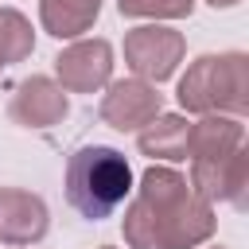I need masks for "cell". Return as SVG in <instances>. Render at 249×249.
I'll use <instances>...</instances> for the list:
<instances>
[{
    "label": "cell",
    "instance_id": "3957f363",
    "mask_svg": "<svg viewBox=\"0 0 249 249\" xmlns=\"http://www.w3.org/2000/svg\"><path fill=\"white\" fill-rule=\"evenodd\" d=\"M175 101L183 117H237L249 113V54L245 51H206L187 62L175 82Z\"/></svg>",
    "mask_w": 249,
    "mask_h": 249
},
{
    "label": "cell",
    "instance_id": "4fadbf2b",
    "mask_svg": "<svg viewBox=\"0 0 249 249\" xmlns=\"http://www.w3.org/2000/svg\"><path fill=\"white\" fill-rule=\"evenodd\" d=\"M35 51V27L19 8H0V66L27 62Z\"/></svg>",
    "mask_w": 249,
    "mask_h": 249
},
{
    "label": "cell",
    "instance_id": "8992f818",
    "mask_svg": "<svg viewBox=\"0 0 249 249\" xmlns=\"http://www.w3.org/2000/svg\"><path fill=\"white\" fill-rule=\"evenodd\" d=\"M187 183L210 206L230 202L237 214L249 210V148H237L222 160H191Z\"/></svg>",
    "mask_w": 249,
    "mask_h": 249
},
{
    "label": "cell",
    "instance_id": "9c48e42d",
    "mask_svg": "<svg viewBox=\"0 0 249 249\" xmlns=\"http://www.w3.org/2000/svg\"><path fill=\"white\" fill-rule=\"evenodd\" d=\"M51 233V206L27 187H0V245L31 249Z\"/></svg>",
    "mask_w": 249,
    "mask_h": 249
},
{
    "label": "cell",
    "instance_id": "8fae6325",
    "mask_svg": "<svg viewBox=\"0 0 249 249\" xmlns=\"http://www.w3.org/2000/svg\"><path fill=\"white\" fill-rule=\"evenodd\" d=\"M237 148H245V121L222 117V113H206L191 121L187 160H222Z\"/></svg>",
    "mask_w": 249,
    "mask_h": 249
},
{
    "label": "cell",
    "instance_id": "e0dca14e",
    "mask_svg": "<svg viewBox=\"0 0 249 249\" xmlns=\"http://www.w3.org/2000/svg\"><path fill=\"white\" fill-rule=\"evenodd\" d=\"M210 249H226V245H210Z\"/></svg>",
    "mask_w": 249,
    "mask_h": 249
},
{
    "label": "cell",
    "instance_id": "ac0fdd59",
    "mask_svg": "<svg viewBox=\"0 0 249 249\" xmlns=\"http://www.w3.org/2000/svg\"><path fill=\"white\" fill-rule=\"evenodd\" d=\"M0 70H4V66H0Z\"/></svg>",
    "mask_w": 249,
    "mask_h": 249
},
{
    "label": "cell",
    "instance_id": "5bb4252c",
    "mask_svg": "<svg viewBox=\"0 0 249 249\" xmlns=\"http://www.w3.org/2000/svg\"><path fill=\"white\" fill-rule=\"evenodd\" d=\"M117 12L140 23H175L195 12V0H117Z\"/></svg>",
    "mask_w": 249,
    "mask_h": 249
},
{
    "label": "cell",
    "instance_id": "ba28073f",
    "mask_svg": "<svg viewBox=\"0 0 249 249\" xmlns=\"http://www.w3.org/2000/svg\"><path fill=\"white\" fill-rule=\"evenodd\" d=\"M70 117V93L51 74H27L8 97V121L16 128L47 132Z\"/></svg>",
    "mask_w": 249,
    "mask_h": 249
},
{
    "label": "cell",
    "instance_id": "6da1fadb",
    "mask_svg": "<svg viewBox=\"0 0 249 249\" xmlns=\"http://www.w3.org/2000/svg\"><path fill=\"white\" fill-rule=\"evenodd\" d=\"M121 233L128 249H198L218 233V210L198 198L171 163H148L124 202Z\"/></svg>",
    "mask_w": 249,
    "mask_h": 249
},
{
    "label": "cell",
    "instance_id": "2e32d148",
    "mask_svg": "<svg viewBox=\"0 0 249 249\" xmlns=\"http://www.w3.org/2000/svg\"><path fill=\"white\" fill-rule=\"evenodd\" d=\"M97 249H117V245H97Z\"/></svg>",
    "mask_w": 249,
    "mask_h": 249
},
{
    "label": "cell",
    "instance_id": "5b68a950",
    "mask_svg": "<svg viewBox=\"0 0 249 249\" xmlns=\"http://www.w3.org/2000/svg\"><path fill=\"white\" fill-rule=\"evenodd\" d=\"M113 66H117V51L109 39L93 35V39H74L54 54V82L66 93H101L113 82Z\"/></svg>",
    "mask_w": 249,
    "mask_h": 249
},
{
    "label": "cell",
    "instance_id": "277c9868",
    "mask_svg": "<svg viewBox=\"0 0 249 249\" xmlns=\"http://www.w3.org/2000/svg\"><path fill=\"white\" fill-rule=\"evenodd\" d=\"M121 51H124V66L132 70V78L160 86L179 74L187 58V35L175 31L171 23H136L124 31Z\"/></svg>",
    "mask_w": 249,
    "mask_h": 249
},
{
    "label": "cell",
    "instance_id": "52a82bcc",
    "mask_svg": "<svg viewBox=\"0 0 249 249\" xmlns=\"http://www.w3.org/2000/svg\"><path fill=\"white\" fill-rule=\"evenodd\" d=\"M160 113H163V93L144 78H113L97 101V117L113 132H140Z\"/></svg>",
    "mask_w": 249,
    "mask_h": 249
},
{
    "label": "cell",
    "instance_id": "7a4b0ae2",
    "mask_svg": "<svg viewBox=\"0 0 249 249\" xmlns=\"http://www.w3.org/2000/svg\"><path fill=\"white\" fill-rule=\"evenodd\" d=\"M136 187L132 163L121 148L113 144H82L66 156L62 171V191L66 202L78 218L86 222H105L113 218Z\"/></svg>",
    "mask_w": 249,
    "mask_h": 249
},
{
    "label": "cell",
    "instance_id": "9a60e30c",
    "mask_svg": "<svg viewBox=\"0 0 249 249\" xmlns=\"http://www.w3.org/2000/svg\"><path fill=\"white\" fill-rule=\"evenodd\" d=\"M206 4H210V8H218V12H230V8H237L241 0H206Z\"/></svg>",
    "mask_w": 249,
    "mask_h": 249
},
{
    "label": "cell",
    "instance_id": "30bf717a",
    "mask_svg": "<svg viewBox=\"0 0 249 249\" xmlns=\"http://www.w3.org/2000/svg\"><path fill=\"white\" fill-rule=\"evenodd\" d=\"M187 136H191V117L183 113H160L136 132V152L148 156L152 163H183L187 160Z\"/></svg>",
    "mask_w": 249,
    "mask_h": 249
},
{
    "label": "cell",
    "instance_id": "7c38bea8",
    "mask_svg": "<svg viewBox=\"0 0 249 249\" xmlns=\"http://www.w3.org/2000/svg\"><path fill=\"white\" fill-rule=\"evenodd\" d=\"M97 16H101V0H39V23L58 43L86 39Z\"/></svg>",
    "mask_w": 249,
    "mask_h": 249
}]
</instances>
